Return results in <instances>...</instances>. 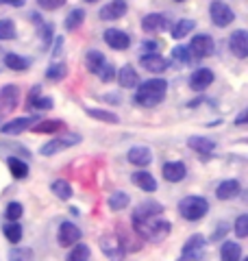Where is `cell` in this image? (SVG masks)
I'll list each match as a JSON object with an SVG mask.
<instances>
[{
  "instance_id": "6da1fadb",
  "label": "cell",
  "mask_w": 248,
  "mask_h": 261,
  "mask_svg": "<svg viewBox=\"0 0 248 261\" xmlns=\"http://www.w3.org/2000/svg\"><path fill=\"white\" fill-rule=\"evenodd\" d=\"M165 94H168V83L163 79H151V81H144L142 85H137V92H135V102L139 107H157Z\"/></svg>"
},
{
  "instance_id": "7a4b0ae2",
  "label": "cell",
  "mask_w": 248,
  "mask_h": 261,
  "mask_svg": "<svg viewBox=\"0 0 248 261\" xmlns=\"http://www.w3.org/2000/svg\"><path fill=\"white\" fill-rule=\"evenodd\" d=\"M170 228L172 224L168 220H161V218H151V220H144L139 224H133V231L142 238L144 242H153V244H159L170 235Z\"/></svg>"
},
{
  "instance_id": "3957f363",
  "label": "cell",
  "mask_w": 248,
  "mask_h": 261,
  "mask_svg": "<svg viewBox=\"0 0 248 261\" xmlns=\"http://www.w3.org/2000/svg\"><path fill=\"white\" fill-rule=\"evenodd\" d=\"M207 211H209V202L203 196H187L179 202V214L181 218L189 220V222H196V220H201L207 216Z\"/></svg>"
},
{
  "instance_id": "277c9868",
  "label": "cell",
  "mask_w": 248,
  "mask_h": 261,
  "mask_svg": "<svg viewBox=\"0 0 248 261\" xmlns=\"http://www.w3.org/2000/svg\"><path fill=\"white\" fill-rule=\"evenodd\" d=\"M205 246H207V242L203 235H192L187 242H185V246L183 250H181V261H198V259H203L205 255Z\"/></svg>"
},
{
  "instance_id": "5b68a950",
  "label": "cell",
  "mask_w": 248,
  "mask_h": 261,
  "mask_svg": "<svg viewBox=\"0 0 248 261\" xmlns=\"http://www.w3.org/2000/svg\"><path fill=\"white\" fill-rule=\"evenodd\" d=\"M209 15H211V22L216 24V27H220V29L229 27V24L235 20L233 9H231L229 5L220 3V0H216V3H211V5H209Z\"/></svg>"
},
{
  "instance_id": "8992f818",
  "label": "cell",
  "mask_w": 248,
  "mask_h": 261,
  "mask_svg": "<svg viewBox=\"0 0 248 261\" xmlns=\"http://www.w3.org/2000/svg\"><path fill=\"white\" fill-rule=\"evenodd\" d=\"M216 53V44L209 35H194L192 44H189V55L196 57V59H207Z\"/></svg>"
},
{
  "instance_id": "52a82bcc",
  "label": "cell",
  "mask_w": 248,
  "mask_h": 261,
  "mask_svg": "<svg viewBox=\"0 0 248 261\" xmlns=\"http://www.w3.org/2000/svg\"><path fill=\"white\" fill-rule=\"evenodd\" d=\"M161 214H163V205H161V202L146 200V202H142V205H139L133 211V218H131V222L139 224V222H144V220H151V218H161Z\"/></svg>"
},
{
  "instance_id": "ba28073f",
  "label": "cell",
  "mask_w": 248,
  "mask_h": 261,
  "mask_svg": "<svg viewBox=\"0 0 248 261\" xmlns=\"http://www.w3.org/2000/svg\"><path fill=\"white\" fill-rule=\"evenodd\" d=\"M20 105V89L18 85H5L0 89V111L5 113H11L15 111V107Z\"/></svg>"
},
{
  "instance_id": "9c48e42d",
  "label": "cell",
  "mask_w": 248,
  "mask_h": 261,
  "mask_svg": "<svg viewBox=\"0 0 248 261\" xmlns=\"http://www.w3.org/2000/svg\"><path fill=\"white\" fill-rule=\"evenodd\" d=\"M229 50L233 53L237 59H246L248 57V33L246 31H233L229 37Z\"/></svg>"
},
{
  "instance_id": "30bf717a",
  "label": "cell",
  "mask_w": 248,
  "mask_h": 261,
  "mask_svg": "<svg viewBox=\"0 0 248 261\" xmlns=\"http://www.w3.org/2000/svg\"><path fill=\"white\" fill-rule=\"evenodd\" d=\"M79 142H81V137H79V135H65V137H59V140L46 142V144L39 148V152L44 154V157H51V154L59 152V150H65V148H70V146L79 144Z\"/></svg>"
},
{
  "instance_id": "8fae6325",
  "label": "cell",
  "mask_w": 248,
  "mask_h": 261,
  "mask_svg": "<svg viewBox=\"0 0 248 261\" xmlns=\"http://www.w3.org/2000/svg\"><path fill=\"white\" fill-rule=\"evenodd\" d=\"M139 63H142V68L153 72V74H161V72H165L170 68V61L165 59V57H161L159 53H151V55H142L139 57Z\"/></svg>"
},
{
  "instance_id": "7c38bea8",
  "label": "cell",
  "mask_w": 248,
  "mask_h": 261,
  "mask_svg": "<svg viewBox=\"0 0 248 261\" xmlns=\"http://www.w3.org/2000/svg\"><path fill=\"white\" fill-rule=\"evenodd\" d=\"M105 44L113 48V50H127L131 46V37H129V33H124L120 29H109V31H105Z\"/></svg>"
},
{
  "instance_id": "4fadbf2b",
  "label": "cell",
  "mask_w": 248,
  "mask_h": 261,
  "mask_svg": "<svg viewBox=\"0 0 248 261\" xmlns=\"http://www.w3.org/2000/svg\"><path fill=\"white\" fill-rule=\"evenodd\" d=\"M83 238V233H81V228L74 224V222H63L59 226V244L61 246H74V244H79Z\"/></svg>"
},
{
  "instance_id": "5bb4252c",
  "label": "cell",
  "mask_w": 248,
  "mask_h": 261,
  "mask_svg": "<svg viewBox=\"0 0 248 261\" xmlns=\"http://www.w3.org/2000/svg\"><path fill=\"white\" fill-rule=\"evenodd\" d=\"M37 120H39V118H35V116L15 118V120H11V122H5V124L0 126V130H3V133H7V135H20V133H24V130H29Z\"/></svg>"
},
{
  "instance_id": "9a60e30c",
  "label": "cell",
  "mask_w": 248,
  "mask_h": 261,
  "mask_svg": "<svg viewBox=\"0 0 248 261\" xmlns=\"http://www.w3.org/2000/svg\"><path fill=\"white\" fill-rule=\"evenodd\" d=\"M142 29L146 33L165 31V29H170V20H168V15H163V13H148L142 20Z\"/></svg>"
},
{
  "instance_id": "2e32d148",
  "label": "cell",
  "mask_w": 248,
  "mask_h": 261,
  "mask_svg": "<svg viewBox=\"0 0 248 261\" xmlns=\"http://www.w3.org/2000/svg\"><path fill=\"white\" fill-rule=\"evenodd\" d=\"M127 0H111L109 5H105L98 15H101V20H120L124 18V13H127Z\"/></svg>"
},
{
  "instance_id": "e0dca14e",
  "label": "cell",
  "mask_w": 248,
  "mask_h": 261,
  "mask_svg": "<svg viewBox=\"0 0 248 261\" xmlns=\"http://www.w3.org/2000/svg\"><path fill=\"white\" fill-rule=\"evenodd\" d=\"M187 146L192 150H196L198 154H201V159L207 161L211 157V152L216 150V142L213 140H207V137H189L187 140Z\"/></svg>"
},
{
  "instance_id": "ac0fdd59",
  "label": "cell",
  "mask_w": 248,
  "mask_h": 261,
  "mask_svg": "<svg viewBox=\"0 0 248 261\" xmlns=\"http://www.w3.org/2000/svg\"><path fill=\"white\" fill-rule=\"evenodd\" d=\"M118 242H120V246H122V250L124 252H135V250H139L142 248V238H135L133 235V231H127L122 224H120V228H118Z\"/></svg>"
},
{
  "instance_id": "d6986e66",
  "label": "cell",
  "mask_w": 248,
  "mask_h": 261,
  "mask_svg": "<svg viewBox=\"0 0 248 261\" xmlns=\"http://www.w3.org/2000/svg\"><path fill=\"white\" fill-rule=\"evenodd\" d=\"M211 83H213V72L209 68H201L189 76V87H192L194 92H203V89H207Z\"/></svg>"
},
{
  "instance_id": "ffe728a7",
  "label": "cell",
  "mask_w": 248,
  "mask_h": 261,
  "mask_svg": "<svg viewBox=\"0 0 248 261\" xmlns=\"http://www.w3.org/2000/svg\"><path fill=\"white\" fill-rule=\"evenodd\" d=\"M127 159H129V163H133V166L146 168L148 163L153 161V152H151V148H146V146H133V148L129 150Z\"/></svg>"
},
{
  "instance_id": "44dd1931",
  "label": "cell",
  "mask_w": 248,
  "mask_h": 261,
  "mask_svg": "<svg viewBox=\"0 0 248 261\" xmlns=\"http://www.w3.org/2000/svg\"><path fill=\"white\" fill-rule=\"evenodd\" d=\"M185 174H187V168H185V163H181V161H170L163 166V178L170 183L183 181Z\"/></svg>"
},
{
  "instance_id": "7402d4cb",
  "label": "cell",
  "mask_w": 248,
  "mask_h": 261,
  "mask_svg": "<svg viewBox=\"0 0 248 261\" xmlns=\"http://www.w3.org/2000/svg\"><path fill=\"white\" fill-rule=\"evenodd\" d=\"M101 248H103V252L107 257H109L111 261H122L124 259V255H127V252L122 250V246H120V242L115 240V238H105L101 240Z\"/></svg>"
},
{
  "instance_id": "603a6c76",
  "label": "cell",
  "mask_w": 248,
  "mask_h": 261,
  "mask_svg": "<svg viewBox=\"0 0 248 261\" xmlns=\"http://www.w3.org/2000/svg\"><path fill=\"white\" fill-rule=\"evenodd\" d=\"M239 192H242V185H239L235 178H229V181H222L218 185V190H216V196L220 200H233L239 196Z\"/></svg>"
},
{
  "instance_id": "cb8c5ba5",
  "label": "cell",
  "mask_w": 248,
  "mask_h": 261,
  "mask_svg": "<svg viewBox=\"0 0 248 261\" xmlns=\"http://www.w3.org/2000/svg\"><path fill=\"white\" fill-rule=\"evenodd\" d=\"M118 83L124 89H133V87L139 85V76H137V72H135L133 65H124V68L118 72Z\"/></svg>"
},
{
  "instance_id": "d4e9b609",
  "label": "cell",
  "mask_w": 248,
  "mask_h": 261,
  "mask_svg": "<svg viewBox=\"0 0 248 261\" xmlns=\"http://www.w3.org/2000/svg\"><path fill=\"white\" fill-rule=\"evenodd\" d=\"M133 183L144 192H155L157 190L155 176L151 172H146V170H137V172H133Z\"/></svg>"
},
{
  "instance_id": "484cf974",
  "label": "cell",
  "mask_w": 248,
  "mask_h": 261,
  "mask_svg": "<svg viewBox=\"0 0 248 261\" xmlns=\"http://www.w3.org/2000/svg\"><path fill=\"white\" fill-rule=\"evenodd\" d=\"M220 259L222 261H239L242 259V246H239L237 242L227 240L220 248Z\"/></svg>"
},
{
  "instance_id": "4316f807",
  "label": "cell",
  "mask_w": 248,
  "mask_h": 261,
  "mask_svg": "<svg viewBox=\"0 0 248 261\" xmlns=\"http://www.w3.org/2000/svg\"><path fill=\"white\" fill-rule=\"evenodd\" d=\"M3 63H5L9 70H15V72H27V70L31 68V61L24 59V57H20V55H15V53H7L5 59H3Z\"/></svg>"
},
{
  "instance_id": "83f0119b",
  "label": "cell",
  "mask_w": 248,
  "mask_h": 261,
  "mask_svg": "<svg viewBox=\"0 0 248 261\" xmlns=\"http://www.w3.org/2000/svg\"><path fill=\"white\" fill-rule=\"evenodd\" d=\"M103 65H105V57H103L101 50H89L85 55V68L92 72V74H98Z\"/></svg>"
},
{
  "instance_id": "f1b7e54d",
  "label": "cell",
  "mask_w": 248,
  "mask_h": 261,
  "mask_svg": "<svg viewBox=\"0 0 248 261\" xmlns=\"http://www.w3.org/2000/svg\"><path fill=\"white\" fill-rule=\"evenodd\" d=\"M59 128H63V120H37L31 126V130L35 133H57Z\"/></svg>"
},
{
  "instance_id": "f546056e",
  "label": "cell",
  "mask_w": 248,
  "mask_h": 261,
  "mask_svg": "<svg viewBox=\"0 0 248 261\" xmlns=\"http://www.w3.org/2000/svg\"><path fill=\"white\" fill-rule=\"evenodd\" d=\"M129 202H131V198H129L127 192H113L109 196V200H107V205H109L111 211H122V209L129 207Z\"/></svg>"
},
{
  "instance_id": "4dcf8cb0",
  "label": "cell",
  "mask_w": 248,
  "mask_h": 261,
  "mask_svg": "<svg viewBox=\"0 0 248 261\" xmlns=\"http://www.w3.org/2000/svg\"><path fill=\"white\" fill-rule=\"evenodd\" d=\"M51 190H53V194L57 196V198H61V200H70L72 198V187H70L68 181H63V178H57V181H53Z\"/></svg>"
},
{
  "instance_id": "1f68e13d",
  "label": "cell",
  "mask_w": 248,
  "mask_h": 261,
  "mask_svg": "<svg viewBox=\"0 0 248 261\" xmlns=\"http://www.w3.org/2000/svg\"><path fill=\"white\" fill-rule=\"evenodd\" d=\"M65 76H68V65L65 63H53L51 68L46 70V79L53 81V83H59Z\"/></svg>"
},
{
  "instance_id": "d6a6232c",
  "label": "cell",
  "mask_w": 248,
  "mask_h": 261,
  "mask_svg": "<svg viewBox=\"0 0 248 261\" xmlns=\"http://www.w3.org/2000/svg\"><path fill=\"white\" fill-rule=\"evenodd\" d=\"M194 29H196V22H194V20H179V24H177L175 29H172V37H175V39H183V37H187Z\"/></svg>"
},
{
  "instance_id": "836d02e7",
  "label": "cell",
  "mask_w": 248,
  "mask_h": 261,
  "mask_svg": "<svg viewBox=\"0 0 248 261\" xmlns=\"http://www.w3.org/2000/svg\"><path fill=\"white\" fill-rule=\"evenodd\" d=\"M83 22H85V11H83V9H72L68 13V18H65V29H68V31H77V29H81Z\"/></svg>"
},
{
  "instance_id": "e575fe53",
  "label": "cell",
  "mask_w": 248,
  "mask_h": 261,
  "mask_svg": "<svg viewBox=\"0 0 248 261\" xmlns=\"http://www.w3.org/2000/svg\"><path fill=\"white\" fill-rule=\"evenodd\" d=\"M89 246L87 244H74L72 250H70V255H68V261H89Z\"/></svg>"
},
{
  "instance_id": "d590c367",
  "label": "cell",
  "mask_w": 248,
  "mask_h": 261,
  "mask_svg": "<svg viewBox=\"0 0 248 261\" xmlns=\"http://www.w3.org/2000/svg\"><path fill=\"white\" fill-rule=\"evenodd\" d=\"M9 170H11V174L13 178H27L29 176V166L24 163L22 159H15V157H9Z\"/></svg>"
},
{
  "instance_id": "8d00e7d4",
  "label": "cell",
  "mask_w": 248,
  "mask_h": 261,
  "mask_svg": "<svg viewBox=\"0 0 248 261\" xmlns=\"http://www.w3.org/2000/svg\"><path fill=\"white\" fill-rule=\"evenodd\" d=\"M87 116H92L94 120H103V122H109V124H118L120 118L111 111H103V109H85Z\"/></svg>"
},
{
  "instance_id": "74e56055",
  "label": "cell",
  "mask_w": 248,
  "mask_h": 261,
  "mask_svg": "<svg viewBox=\"0 0 248 261\" xmlns=\"http://www.w3.org/2000/svg\"><path fill=\"white\" fill-rule=\"evenodd\" d=\"M3 233H5V238L9 240L11 244H18L22 240V226L18 222H9V224H5L3 226Z\"/></svg>"
},
{
  "instance_id": "f35d334b",
  "label": "cell",
  "mask_w": 248,
  "mask_h": 261,
  "mask_svg": "<svg viewBox=\"0 0 248 261\" xmlns=\"http://www.w3.org/2000/svg\"><path fill=\"white\" fill-rule=\"evenodd\" d=\"M9 261H33V250L29 246H15L9 252Z\"/></svg>"
},
{
  "instance_id": "ab89813d",
  "label": "cell",
  "mask_w": 248,
  "mask_h": 261,
  "mask_svg": "<svg viewBox=\"0 0 248 261\" xmlns=\"http://www.w3.org/2000/svg\"><path fill=\"white\" fill-rule=\"evenodd\" d=\"M18 31H15V22L13 20H0V39H15Z\"/></svg>"
},
{
  "instance_id": "60d3db41",
  "label": "cell",
  "mask_w": 248,
  "mask_h": 261,
  "mask_svg": "<svg viewBox=\"0 0 248 261\" xmlns=\"http://www.w3.org/2000/svg\"><path fill=\"white\" fill-rule=\"evenodd\" d=\"M24 214V207L20 205V202H9L5 209V218L7 220H11V222H15V220H20Z\"/></svg>"
},
{
  "instance_id": "b9f144b4",
  "label": "cell",
  "mask_w": 248,
  "mask_h": 261,
  "mask_svg": "<svg viewBox=\"0 0 248 261\" xmlns=\"http://www.w3.org/2000/svg\"><path fill=\"white\" fill-rule=\"evenodd\" d=\"M172 57H175V61H181V63H189L194 59V57L189 55V48H185V46H177L175 50H172Z\"/></svg>"
},
{
  "instance_id": "7bdbcfd3",
  "label": "cell",
  "mask_w": 248,
  "mask_h": 261,
  "mask_svg": "<svg viewBox=\"0 0 248 261\" xmlns=\"http://www.w3.org/2000/svg\"><path fill=\"white\" fill-rule=\"evenodd\" d=\"M98 79H101L103 83H111V81L115 79V68H113L111 63L105 61V65L101 68V72H98Z\"/></svg>"
},
{
  "instance_id": "ee69618b",
  "label": "cell",
  "mask_w": 248,
  "mask_h": 261,
  "mask_svg": "<svg viewBox=\"0 0 248 261\" xmlns=\"http://www.w3.org/2000/svg\"><path fill=\"white\" fill-rule=\"evenodd\" d=\"M235 235L237 238H246L248 235V216H239L235 220Z\"/></svg>"
},
{
  "instance_id": "f6af8a7d",
  "label": "cell",
  "mask_w": 248,
  "mask_h": 261,
  "mask_svg": "<svg viewBox=\"0 0 248 261\" xmlns=\"http://www.w3.org/2000/svg\"><path fill=\"white\" fill-rule=\"evenodd\" d=\"M65 3H68V0H37V5L41 7V9H46V11H57V9H61Z\"/></svg>"
},
{
  "instance_id": "bcb514c9",
  "label": "cell",
  "mask_w": 248,
  "mask_h": 261,
  "mask_svg": "<svg viewBox=\"0 0 248 261\" xmlns=\"http://www.w3.org/2000/svg\"><path fill=\"white\" fill-rule=\"evenodd\" d=\"M31 109H37V111H48V109H53V98H51V96H39L37 100L33 102Z\"/></svg>"
},
{
  "instance_id": "7dc6e473",
  "label": "cell",
  "mask_w": 248,
  "mask_h": 261,
  "mask_svg": "<svg viewBox=\"0 0 248 261\" xmlns=\"http://www.w3.org/2000/svg\"><path fill=\"white\" fill-rule=\"evenodd\" d=\"M41 96V92H39V85H35V87H33L31 89V94H29V98H27V107L31 109L33 107V102H35L37 100V98Z\"/></svg>"
},
{
  "instance_id": "c3c4849f",
  "label": "cell",
  "mask_w": 248,
  "mask_h": 261,
  "mask_svg": "<svg viewBox=\"0 0 248 261\" xmlns=\"http://www.w3.org/2000/svg\"><path fill=\"white\" fill-rule=\"evenodd\" d=\"M157 50H159V44L157 42H144L142 44V53L144 55H151V53H157Z\"/></svg>"
},
{
  "instance_id": "681fc988",
  "label": "cell",
  "mask_w": 248,
  "mask_h": 261,
  "mask_svg": "<svg viewBox=\"0 0 248 261\" xmlns=\"http://www.w3.org/2000/svg\"><path fill=\"white\" fill-rule=\"evenodd\" d=\"M227 231H229V224H225V222H222L218 231H216V233H211V242H218V240H220V238H222V235H225Z\"/></svg>"
},
{
  "instance_id": "f907efd6",
  "label": "cell",
  "mask_w": 248,
  "mask_h": 261,
  "mask_svg": "<svg viewBox=\"0 0 248 261\" xmlns=\"http://www.w3.org/2000/svg\"><path fill=\"white\" fill-rule=\"evenodd\" d=\"M51 37H53V27H51V24H46L44 31H41V39H44V46H48Z\"/></svg>"
},
{
  "instance_id": "816d5d0a",
  "label": "cell",
  "mask_w": 248,
  "mask_h": 261,
  "mask_svg": "<svg viewBox=\"0 0 248 261\" xmlns=\"http://www.w3.org/2000/svg\"><path fill=\"white\" fill-rule=\"evenodd\" d=\"M0 5H9V7H24L27 0H0Z\"/></svg>"
},
{
  "instance_id": "f5cc1de1",
  "label": "cell",
  "mask_w": 248,
  "mask_h": 261,
  "mask_svg": "<svg viewBox=\"0 0 248 261\" xmlns=\"http://www.w3.org/2000/svg\"><path fill=\"white\" fill-rule=\"evenodd\" d=\"M246 120H248V111H242V113H239V116H237L235 124H237V126H244V124H246Z\"/></svg>"
},
{
  "instance_id": "db71d44e",
  "label": "cell",
  "mask_w": 248,
  "mask_h": 261,
  "mask_svg": "<svg viewBox=\"0 0 248 261\" xmlns=\"http://www.w3.org/2000/svg\"><path fill=\"white\" fill-rule=\"evenodd\" d=\"M3 59H5V53H3V48H0V72L5 70V63H3Z\"/></svg>"
},
{
  "instance_id": "11a10c76",
  "label": "cell",
  "mask_w": 248,
  "mask_h": 261,
  "mask_svg": "<svg viewBox=\"0 0 248 261\" xmlns=\"http://www.w3.org/2000/svg\"><path fill=\"white\" fill-rule=\"evenodd\" d=\"M87 3H96V0H87Z\"/></svg>"
},
{
  "instance_id": "9f6ffc18",
  "label": "cell",
  "mask_w": 248,
  "mask_h": 261,
  "mask_svg": "<svg viewBox=\"0 0 248 261\" xmlns=\"http://www.w3.org/2000/svg\"><path fill=\"white\" fill-rule=\"evenodd\" d=\"M239 261H248V259H239Z\"/></svg>"
},
{
  "instance_id": "6f0895ef",
  "label": "cell",
  "mask_w": 248,
  "mask_h": 261,
  "mask_svg": "<svg viewBox=\"0 0 248 261\" xmlns=\"http://www.w3.org/2000/svg\"><path fill=\"white\" fill-rule=\"evenodd\" d=\"M179 3H181V0H179Z\"/></svg>"
}]
</instances>
